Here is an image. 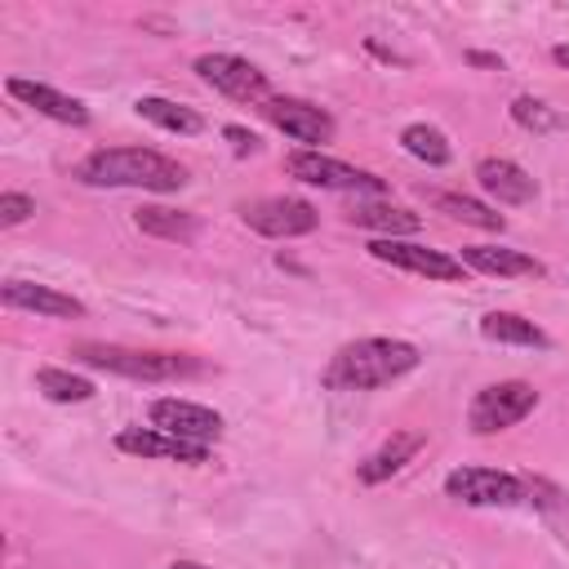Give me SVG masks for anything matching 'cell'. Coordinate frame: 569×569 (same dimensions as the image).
Instances as JSON below:
<instances>
[{"instance_id":"cell-1","label":"cell","mask_w":569,"mask_h":569,"mask_svg":"<svg viewBox=\"0 0 569 569\" xmlns=\"http://www.w3.org/2000/svg\"><path fill=\"white\" fill-rule=\"evenodd\" d=\"M418 360H422L418 347L405 338H356L333 351L320 382L329 391H378V387L413 373Z\"/></svg>"},{"instance_id":"cell-2","label":"cell","mask_w":569,"mask_h":569,"mask_svg":"<svg viewBox=\"0 0 569 569\" xmlns=\"http://www.w3.org/2000/svg\"><path fill=\"white\" fill-rule=\"evenodd\" d=\"M84 187H142V191H182L187 169L151 147H98L76 164Z\"/></svg>"},{"instance_id":"cell-3","label":"cell","mask_w":569,"mask_h":569,"mask_svg":"<svg viewBox=\"0 0 569 569\" xmlns=\"http://www.w3.org/2000/svg\"><path fill=\"white\" fill-rule=\"evenodd\" d=\"M71 360L133 378V382H173V378H196L204 373V360L178 356V351H142V347H116V342H71Z\"/></svg>"},{"instance_id":"cell-4","label":"cell","mask_w":569,"mask_h":569,"mask_svg":"<svg viewBox=\"0 0 569 569\" xmlns=\"http://www.w3.org/2000/svg\"><path fill=\"white\" fill-rule=\"evenodd\" d=\"M284 173L298 178V182H307V187H325V191H373V196L387 191V182H382L378 173L356 169V164L333 160V156L311 151V147L289 151V156H284Z\"/></svg>"},{"instance_id":"cell-5","label":"cell","mask_w":569,"mask_h":569,"mask_svg":"<svg viewBox=\"0 0 569 569\" xmlns=\"http://www.w3.org/2000/svg\"><path fill=\"white\" fill-rule=\"evenodd\" d=\"M533 409H538V391H533L529 382L511 378V382H493V387L476 391V400H471V409H467V422H471V431L493 436V431L516 427V422L529 418Z\"/></svg>"},{"instance_id":"cell-6","label":"cell","mask_w":569,"mask_h":569,"mask_svg":"<svg viewBox=\"0 0 569 569\" xmlns=\"http://www.w3.org/2000/svg\"><path fill=\"white\" fill-rule=\"evenodd\" d=\"M240 218L249 231L258 236H271V240H293V236H307L320 227V213L316 204L298 200V196H262V200H244L240 204Z\"/></svg>"},{"instance_id":"cell-7","label":"cell","mask_w":569,"mask_h":569,"mask_svg":"<svg viewBox=\"0 0 569 569\" xmlns=\"http://www.w3.org/2000/svg\"><path fill=\"white\" fill-rule=\"evenodd\" d=\"M445 493L467 507H516L525 502V480L498 467H458L445 476Z\"/></svg>"},{"instance_id":"cell-8","label":"cell","mask_w":569,"mask_h":569,"mask_svg":"<svg viewBox=\"0 0 569 569\" xmlns=\"http://www.w3.org/2000/svg\"><path fill=\"white\" fill-rule=\"evenodd\" d=\"M196 76L236 98V102H267L271 98V84H267V71H258L249 58H236V53H200L196 58Z\"/></svg>"},{"instance_id":"cell-9","label":"cell","mask_w":569,"mask_h":569,"mask_svg":"<svg viewBox=\"0 0 569 569\" xmlns=\"http://www.w3.org/2000/svg\"><path fill=\"white\" fill-rule=\"evenodd\" d=\"M262 116H267L284 138L307 142L311 151L333 138V116H329L325 107L307 102V98H284V93H280V98H267V102H262Z\"/></svg>"},{"instance_id":"cell-10","label":"cell","mask_w":569,"mask_h":569,"mask_svg":"<svg viewBox=\"0 0 569 569\" xmlns=\"http://www.w3.org/2000/svg\"><path fill=\"white\" fill-rule=\"evenodd\" d=\"M369 253L378 262H391L400 271H413V276H427V280H462L467 267L462 258H449L445 249H427V244H413V240H373Z\"/></svg>"},{"instance_id":"cell-11","label":"cell","mask_w":569,"mask_h":569,"mask_svg":"<svg viewBox=\"0 0 569 569\" xmlns=\"http://www.w3.org/2000/svg\"><path fill=\"white\" fill-rule=\"evenodd\" d=\"M151 427L169 431V436H182V440H196V445H209L222 436V413L209 409V405H196V400H178V396H164L151 405Z\"/></svg>"},{"instance_id":"cell-12","label":"cell","mask_w":569,"mask_h":569,"mask_svg":"<svg viewBox=\"0 0 569 569\" xmlns=\"http://www.w3.org/2000/svg\"><path fill=\"white\" fill-rule=\"evenodd\" d=\"M116 449L120 453H138V458H173V462H209V445H196V440H182V436H169L160 427H124L116 436Z\"/></svg>"},{"instance_id":"cell-13","label":"cell","mask_w":569,"mask_h":569,"mask_svg":"<svg viewBox=\"0 0 569 569\" xmlns=\"http://www.w3.org/2000/svg\"><path fill=\"white\" fill-rule=\"evenodd\" d=\"M0 298L4 307L13 311H36V316H53V320H76L84 316V302L53 289V284H36V280H4L0 284Z\"/></svg>"},{"instance_id":"cell-14","label":"cell","mask_w":569,"mask_h":569,"mask_svg":"<svg viewBox=\"0 0 569 569\" xmlns=\"http://www.w3.org/2000/svg\"><path fill=\"white\" fill-rule=\"evenodd\" d=\"M4 89H9V98H18V102L36 107L40 116H49V120H58V124H76V129H80V124H89V107H84L80 98H71V93L53 89V84L9 76V80H4Z\"/></svg>"},{"instance_id":"cell-15","label":"cell","mask_w":569,"mask_h":569,"mask_svg":"<svg viewBox=\"0 0 569 569\" xmlns=\"http://www.w3.org/2000/svg\"><path fill=\"white\" fill-rule=\"evenodd\" d=\"M476 178H480V187H485L498 204H529V200L538 196V182H533L516 160H507V156H485V160L476 164Z\"/></svg>"},{"instance_id":"cell-16","label":"cell","mask_w":569,"mask_h":569,"mask_svg":"<svg viewBox=\"0 0 569 569\" xmlns=\"http://www.w3.org/2000/svg\"><path fill=\"white\" fill-rule=\"evenodd\" d=\"M462 267L485 271V276H533V280L547 276V267H542L533 253H525V249H502V244H467V249H462Z\"/></svg>"},{"instance_id":"cell-17","label":"cell","mask_w":569,"mask_h":569,"mask_svg":"<svg viewBox=\"0 0 569 569\" xmlns=\"http://www.w3.org/2000/svg\"><path fill=\"white\" fill-rule=\"evenodd\" d=\"M422 445H427V436H422V431H396L382 449H373V453L356 467L360 485H382V480H391V476H396V471H400V467H405Z\"/></svg>"},{"instance_id":"cell-18","label":"cell","mask_w":569,"mask_h":569,"mask_svg":"<svg viewBox=\"0 0 569 569\" xmlns=\"http://www.w3.org/2000/svg\"><path fill=\"white\" fill-rule=\"evenodd\" d=\"M138 231L156 236V240H173V244H191L200 236V218L187 209H164V204H142L133 209Z\"/></svg>"},{"instance_id":"cell-19","label":"cell","mask_w":569,"mask_h":569,"mask_svg":"<svg viewBox=\"0 0 569 569\" xmlns=\"http://www.w3.org/2000/svg\"><path fill=\"white\" fill-rule=\"evenodd\" d=\"M356 227H369V231H387V240H396V236H413L418 227H422V218L413 213V209H405V204H369V200H360V204H351V213H347Z\"/></svg>"},{"instance_id":"cell-20","label":"cell","mask_w":569,"mask_h":569,"mask_svg":"<svg viewBox=\"0 0 569 569\" xmlns=\"http://www.w3.org/2000/svg\"><path fill=\"white\" fill-rule=\"evenodd\" d=\"M431 204L440 213H449L453 222H467V227H480V231H502L507 227V218L498 209H489V204H480L462 191H431Z\"/></svg>"},{"instance_id":"cell-21","label":"cell","mask_w":569,"mask_h":569,"mask_svg":"<svg viewBox=\"0 0 569 569\" xmlns=\"http://www.w3.org/2000/svg\"><path fill=\"white\" fill-rule=\"evenodd\" d=\"M480 333H485L489 342H511V347H547V333H542L533 320L516 316V311H489V316H480Z\"/></svg>"},{"instance_id":"cell-22","label":"cell","mask_w":569,"mask_h":569,"mask_svg":"<svg viewBox=\"0 0 569 569\" xmlns=\"http://www.w3.org/2000/svg\"><path fill=\"white\" fill-rule=\"evenodd\" d=\"M133 107H138L142 120H151V124H160L169 133H200L204 129V116L200 111H191L182 102H169V98H138Z\"/></svg>"},{"instance_id":"cell-23","label":"cell","mask_w":569,"mask_h":569,"mask_svg":"<svg viewBox=\"0 0 569 569\" xmlns=\"http://www.w3.org/2000/svg\"><path fill=\"white\" fill-rule=\"evenodd\" d=\"M36 391H44L53 405H84V400H93V382L89 378H80V373H71V369H53V365H44V369H36Z\"/></svg>"},{"instance_id":"cell-24","label":"cell","mask_w":569,"mask_h":569,"mask_svg":"<svg viewBox=\"0 0 569 569\" xmlns=\"http://www.w3.org/2000/svg\"><path fill=\"white\" fill-rule=\"evenodd\" d=\"M400 147L422 164H449L453 160V147L436 124H405L400 129Z\"/></svg>"},{"instance_id":"cell-25","label":"cell","mask_w":569,"mask_h":569,"mask_svg":"<svg viewBox=\"0 0 569 569\" xmlns=\"http://www.w3.org/2000/svg\"><path fill=\"white\" fill-rule=\"evenodd\" d=\"M511 120L525 124V129H533V133L560 129V116H556L547 102H538V98H516V102H511Z\"/></svg>"},{"instance_id":"cell-26","label":"cell","mask_w":569,"mask_h":569,"mask_svg":"<svg viewBox=\"0 0 569 569\" xmlns=\"http://www.w3.org/2000/svg\"><path fill=\"white\" fill-rule=\"evenodd\" d=\"M31 213H36V200L31 196H22V191H4L0 196V227H18Z\"/></svg>"},{"instance_id":"cell-27","label":"cell","mask_w":569,"mask_h":569,"mask_svg":"<svg viewBox=\"0 0 569 569\" xmlns=\"http://www.w3.org/2000/svg\"><path fill=\"white\" fill-rule=\"evenodd\" d=\"M222 138H227V142H231V147H236L240 156H249V151H258V138H253L249 129H240V124H227V129H222Z\"/></svg>"},{"instance_id":"cell-28","label":"cell","mask_w":569,"mask_h":569,"mask_svg":"<svg viewBox=\"0 0 569 569\" xmlns=\"http://www.w3.org/2000/svg\"><path fill=\"white\" fill-rule=\"evenodd\" d=\"M467 62H476V67H502V58H493V53H467Z\"/></svg>"},{"instance_id":"cell-29","label":"cell","mask_w":569,"mask_h":569,"mask_svg":"<svg viewBox=\"0 0 569 569\" xmlns=\"http://www.w3.org/2000/svg\"><path fill=\"white\" fill-rule=\"evenodd\" d=\"M551 58H556L560 67H569V44H556V49H551Z\"/></svg>"},{"instance_id":"cell-30","label":"cell","mask_w":569,"mask_h":569,"mask_svg":"<svg viewBox=\"0 0 569 569\" xmlns=\"http://www.w3.org/2000/svg\"><path fill=\"white\" fill-rule=\"evenodd\" d=\"M169 569H209V565H196V560H173Z\"/></svg>"}]
</instances>
